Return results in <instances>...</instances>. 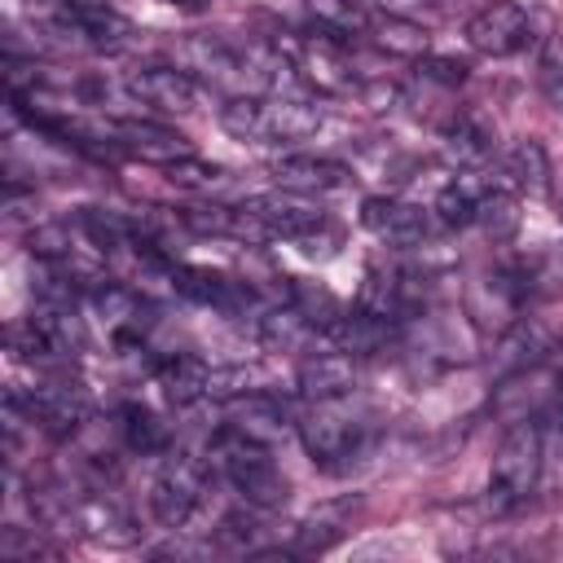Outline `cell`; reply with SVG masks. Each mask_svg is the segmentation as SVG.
Returning <instances> with one entry per match:
<instances>
[{
  "label": "cell",
  "instance_id": "1",
  "mask_svg": "<svg viewBox=\"0 0 563 563\" xmlns=\"http://www.w3.org/2000/svg\"><path fill=\"white\" fill-rule=\"evenodd\" d=\"M207 457H211V466L233 484V493H238L246 506H255V510H277V506H286L290 484H286V475L277 471V462L268 457V444H260V440H251V435H242V431H233V427H220V431L211 435Z\"/></svg>",
  "mask_w": 563,
  "mask_h": 563
},
{
  "label": "cell",
  "instance_id": "2",
  "mask_svg": "<svg viewBox=\"0 0 563 563\" xmlns=\"http://www.w3.org/2000/svg\"><path fill=\"white\" fill-rule=\"evenodd\" d=\"M541 466H545V422L541 418L510 422V431L501 435V444L493 453L488 501L497 510H510V506L528 501L541 484Z\"/></svg>",
  "mask_w": 563,
  "mask_h": 563
},
{
  "label": "cell",
  "instance_id": "3",
  "mask_svg": "<svg viewBox=\"0 0 563 563\" xmlns=\"http://www.w3.org/2000/svg\"><path fill=\"white\" fill-rule=\"evenodd\" d=\"M220 123L242 141H299L321 128V110L303 97H251L238 92L220 106Z\"/></svg>",
  "mask_w": 563,
  "mask_h": 563
},
{
  "label": "cell",
  "instance_id": "4",
  "mask_svg": "<svg viewBox=\"0 0 563 563\" xmlns=\"http://www.w3.org/2000/svg\"><path fill=\"white\" fill-rule=\"evenodd\" d=\"M299 440L317 466H343L365 449L369 427L356 422L352 413L334 409V400H317V409L299 422Z\"/></svg>",
  "mask_w": 563,
  "mask_h": 563
},
{
  "label": "cell",
  "instance_id": "5",
  "mask_svg": "<svg viewBox=\"0 0 563 563\" xmlns=\"http://www.w3.org/2000/svg\"><path fill=\"white\" fill-rule=\"evenodd\" d=\"M528 295H532V290H528L523 264H515V268H493V273H484L479 282H471V290H466V312H471L475 325L501 334V330H510V325L519 321Z\"/></svg>",
  "mask_w": 563,
  "mask_h": 563
},
{
  "label": "cell",
  "instance_id": "6",
  "mask_svg": "<svg viewBox=\"0 0 563 563\" xmlns=\"http://www.w3.org/2000/svg\"><path fill=\"white\" fill-rule=\"evenodd\" d=\"M202 493H207V466L198 457L176 453V457H167V466L158 471V479L150 488V510L163 528H185L189 515L198 510Z\"/></svg>",
  "mask_w": 563,
  "mask_h": 563
},
{
  "label": "cell",
  "instance_id": "7",
  "mask_svg": "<svg viewBox=\"0 0 563 563\" xmlns=\"http://www.w3.org/2000/svg\"><path fill=\"white\" fill-rule=\"evenodd\" d=\"M528 40H532V18L515 0H488L466 22V44L484 57H510L528 48Z\"/></svg>",
  "mask_w": 563,
  "mask_h": 563
},
{
  "label": "cell",
  "instance_id": "8",
  "mask_svg": "<svg viewBox=\"0 0 563 563\" xmlns=\"http://www.w3.org/2000/svg\"><path fill=\"white\" fill-rule=\"evenodd\" d=\"M18 405H22V413L31 418V427H40L44 435H57V440H66V435H75L84 422H88V400H84V391L79 387H70V383H40L35 391H9Z\"/></svg>",
  "mask_w": 563,
  "mask_h": 563
},
{
  "label": "cell",
  "instance_id": "9",
  "mask_svg": "<svg viewBox=\"0 0 563 563\" xmlns=\"http://www.w3.org/2000/svg\"><path fill=\"white\" fill-rule=\"evenodd\" d=\"M290 66H295L299 79L312 84L317 92H352V88H356V75H352V66H347L343 48H339L330 35H321V31H312L308 40H295V44H290Z\"/></svg>",
  "mask_w": 563,
  "mask_h": 563
},
{
  "label": "cell",
  "instance_id": "10",
  "mask_svg": "<svg viewBox=\"0 0 563 563\" xmlns=\"http://www.w3.org/2000/svg\"><path fill=\"white\" fill-rule=\"evenodd\" d=\"M106 132H110V145L123 150V154H136L145 163H176V158H189V141L176 132V128H163V123H150V119H106Z\"/></svg>",
  "mask_w": 563,
  "mask_h": 563
},
{
  "label": "cell",
  "instance_id": "11",
  "mask_svg": "<svg viewBox=\"0 0 563 563\" xmlns=\"http://www.w3.org/2000/svg\"><path fill=\"white\" fill-rule=\"evenodd\" d=\"M66 528L84 532L88 541L97 545H132L141 532L132 523V515L110 497V493H84V497H70V519Z\"/></svg>",
  "mask_w": 563,
  "mask_h": 563
},
{
  "label": "cell",
  "instance_id": "12",
  "mask_svg": "<svg viewBox=\"0 0 563 563\" xmlns=\"http://www.w3.org/2000/svg\"><path fill=\"white\" fill-rule=\"evenodd\" d=\"M128 92L163 114H189L198 106V84L185 66H141L128 79Z\"/></svg>",
  "mask_w": 563,
  "mask_h": 563
},
{
  "label": "cell",
  "instance_id": "13",
  "mask_svg": "<svg viewBox=\"0 0 563 563\" xmlns=\"http://www.w3.org/2000/svg\"><path fill=\"white\" fill-rule=\"evenodd\" d=\"M180 57H185V70H189V75H198V79H207V84H216V88H242V84L255 75L251 57L233 53V48H229L224 40H216V35H194V40H185Z\"/></svg>",
  "mask_w": 563,
  "mask_h": 563
},
{
  "label": "cell",
  "instance_id": "14",
  "mask_svg": "<svg viewBox=\"0 0 563 563\" xmlns=\"http://www.w3.org/2000/svg\"><path fill=\"white\" fill-rule=\"evenodd\" d=\"M361 369H356V356L352 352H312L299 361V374H295V387L303 400H343L352 387H356Z\"/></svg>",
  "mask_w": 563,
  "mask_h": 563
},
{
  "label": "cell",
  "instance_id": "15",
  "mask_svg": "<svg viewBox=\"0 0 563 563\" xmlns=\"http://www.w3.org/2000/svg\"><path fill=\"white\" fill-rule=\"evenodd\" d=\"M361 224L391 242V246H422L427 233H431V220L422 207H409V202H396V198H365L361 202Z\"/></svg>",
  "mask_w": 563,
  "mask_h": 563
},
{
  "label": "cell",
  "instance_id": "16",
  "mask_svg": "<svg viewBox=\"0 0 563 563\" xmlns=\"http://www.w3.org/2000/svg\"><path fill=\"white\" fill-rule=\"evenodd\" d=\"M242 211H251L264 224L268 238H290V242H299L303 233H312V229L325 224V216L317 207H308L299 198H286V194H251L242 202Z\"/></svg>",
  "mask_w": 563,
  "mask_h": 563
},
{
  "label": "cell",
  "instance_id": "17",
  "mask_svg": "<svg viewBox=\"0 0 563 563\" xmlns=\"http://www.w3.org/2000/svg\"><path fill=\"white\" fill-rule=\"evenodd\" d=\"M273 180L286 194H330L343 189L352 180V172L334 158H317V154H282L273 163Z\"/></svg>",
  "mask_w": 563,
  "mask_h": 563
},
{
  "label": "cell",
  "instance_id": "18",
  "mask_svg": "<svg viewBox=\"0 0 563 563\" xmlns=\"http://www.w3.org/2000/svg\"><path fill=\"white\" fill-rule=\"evenodd\" d=\"M57 31L70 40L75 35V44L79 48H92V53H114V48H123L128 44V35H132V26L114 13V9H62V18H57Z\"/></svg>",
  "mask_w": 563,
  "mask_h": 563
},
{
  "label": "cell",
  "instance_id": "19",
  "mask_svg": "<svg viewBox=\"0 0 563 563\" xmlns=\"http://www.w3.org/2000/svg\"><path fill=\"white\" fill-rule=\"evenodd\" d=\"M224 418H229L224 427H233V431H242V435H251L260 444H273V440H282L290 431L282 400H273L268 391H251V387L224 405Z\"/></svg>",
  "mask_w": 563,
  "mask_h": 563
},
{
  "label": "cell",
  "instance_id": "20",
  "mask_svg": "<svg viewBox=\"0 0 563 563\" xmlns=\"http://www.w3.org/2000/svg\"><path fill=\"white\" fill-rule=\"evenodd\" d=\"M154 378H158L163 396H167L176 409H185V405H198L202 396H211L216 369H211L202 356H194V352H172V356L158 361Z\"/></svg>",
  "mask_w": 563,
  "mask_h": 563
},
{
  "label": "cell",
  "instance_id": "21",
  "mask_svg": "<svg viewBox=\"0 0 563 563\" xmlns=\"http://www.w3.org/2000/svg\"><path fill=\"white\" fill-rule=\"evenodd\" d=\"M92 308L101 312V321L110 325V334L119 343H136L141 330H145V299L132 290V286H92Z\"/></svg>",
  "mask_w": 563,
  "mask_h": 563
},
{
  "label": "cell",
  "instance_id": "22",
  "mask_svg": "<svg viewBox=\"0 0 563 563\" xmlns=\"http://www.w3.org/2000/svg\"><path fill=\"white\" fill-rule=\"evenodd\" d=\"M391 330H396V321H383V317H369L365 308H356V312H343L325 334L352 356H374L391 343Z\"/></svg>",
  "mask_w": 563,
  "mask_h": 563
},
{
  "label": "cell",
  "instance_id": "23",
  "mask_svg": "<svg viewBox=\"0 0 563 563\" xmlns=\"http://www.w3.org/2000/svg\"><path fill=\"white\" fill-rule=\"evenodd\" d=\"M493 128L479 119V114H471V110H462L449 128H444V154H449V163H457V167H479L488 154H493Z\"/></svg>",
  "mask_w": 563,
  "mask_h": 563
},
{
  "label": "cell",
  "instance_id": "24",
  "mask_svg": "<svg viewBox=\"0 0 563 563\" xmlns=\"http://www.w3.org/2000/svg\"><path fill=\"white\" fill-rule=\"evenodd\" d=\"M255 330H260V339H264V347H273V352H299L308 339H312V321L286 299V303H273L260 321H255Z\"/></svg>",
  "mask_w": 563,
  "mask_h": 563
},
{
  "label": "cell",
  "instance_id": "25",
  "mask_svg": "<svg viewBox=\"0 0 563 563\" xmlns=\"http://www.w3.org/2000/svg\"><path fill=\"white\" fill-rule=\"evenodd\" d=\"M308 18L330 40H347V35H365L369 31V13L356 0H308Z\"/></svg>",
  "mask_w": 563,
  "mask_h": 563
},
{
  "label": "cell",
  "instance_id": "26",
  "mask_svg": "<svg viewBox=\"0 0 563 563\" xmlns=\"http://www.w3.org/2000/svg\"><path fill=\"white\" fill-rule=\"evenodd\" d=\"M35 325L44 330V339L53 343L57 356L84 352V321L75 317V299H70V303H40Z\"/></svg>",
  "mask_w": 563,
  "mask_h": 563
},
{
  "label": "cell",
  "instance_id": "27",
  "mask_svg": "<svg viewBox=\"0 0 563 563\" xmlns=\"http://www.w3.org/2000/svg\"><path fill=\"white\" fill-rule=\"evenodd\" d=\"M506 167L515 176L519 189L528 194H550V158H545V145L532 141V136H519L506 154Z\"/></svg>",
  "mask_w": 563,
  "mask_h": 563
},
{
  "label": "cell",
  "instance_id": "28",
  "mask_svg": "<svg viewBox=\"0 0 563 563\" xmlns=\"http://www.w3.org/2000/svg\"><path fill=\"white\" fill-rule=\"evenodd\" d=\"M119 435H123V444H128L132 453H141V457L167 449V427H163L158 413L145 409V405H123V409H119Z\"/></svg>",
  "mask_w": 563,
  "mask_h": 563
},
{
  "label": "cell",
  "instance_id": "29",
  "mask_svg": "<svg viewBox=\"0 0 563 563\" xmlns=\"http://www.w3.org/2000/svg\"><path fill=\"white\" fill-rule=\"evenodd\" d=\"M519 198L515 194H506V189H484L479 194V202H475V224L484 229V238H493V242H506V238H515V229H519Z\"/></svg>",
  "mask_w": 563,
  "mask_h": 563
},
{
  "label": "cell",
  "instance_id": "30",
  "mask_svg": "<svg viewBox=\"0 0 563 563\" xmlns=\"http://www.w3.org/2000/svg\"><path fill=\"white\" fill-rule=\"evenodd\" d=\"M343 515H347V501L308 515V519L295 528V545H290V550H295V554H321V550H330V545L343 537Z\"/></svg>",
  "mask_w": 563,
  "mask_h": 563
},
{
  "label": "cell",
  "instance_id": "31",
  "mask_svg": "<svg viewBox=\"0 0 563 563\" xmlns=\"http://www.w3.org/2000/svg\"><path fill=\"white\" fill-rule=\"evenodd\" d=\"M79 229H84V238L97 246V251H119V246H128L132 238H136V229L123 220V216H114V211H101V207H79Z\"/></svg>",
  "mask_w": 563,
  "mask_h": 563
},
{
  "label": "cell",
  "instance_id": "32",
  "mask_svg": "<svg viewBox=\"0 0 563 563\" xmlns=\"http://www.w3.org/2000/svg\"><path fill=\"white\" fill-rule=\"evenodd\" d=\"M369 31L374 40L387 48V53H400V57H427V31L409 18H369Z\"/></svg>",
  "mask_w": 563,
  "mask_h": 563
},
{
  "label": "cell",
  "instance_id": "33",
  "mask_svg": "<svg viewBox=\"0 0 563 563\" xmlns=\"http://www.w3.org/2000/svg\"><path fill=\"white\" fill-rule=\"evenodd\" d=\"M475 202H479V189L471 180H453L435 194V220L444 229H462V224H475Z\"/></svg>",
  "mask_w": 563,
  "mask_h": 563
},
{
  "label": "cell",
  "instance_id": "34",
  "mask_svg": "<svg viewBox=\"0 0 563 563\" xmlns=\"http://www.w3.org/2000/svg\"><path fill=\"white\" fill-rule=\"evenodd\" d=\"M290 303H295V308H299L317 330H330V325L347 312V308H343L325 286H312V282H295V286H290Z\"/></svg>",
  "mask_w": 563,
  "mask_h": 563
},
{
  "label": "cell",
  "instance_id": "35",
  "mask_svg": "<svg viewBox=\"0 0 563 563\" xmlns=\"http://www.w3.org/2000/svg\"><path fill=\"white\" fill-rule=\"evenodd\" d=\"M523 277L532 295H563V242L537 251L532 260H523Z\"/></svg>",
  "mask_w": 563,
  "mask_h": 563
},
{
  "label": "cell",
  "instance_id": "36",
  "mask_svg": "<svg viewBox=\"0 0 563 563\" xmlns=\"http://www.w3.org/2000/svg\"><path fill=\"white\" fill-rule=\"evenodd\" d=\"M167 172V180L172 185H185V189H198V194H211V189H220L229 176H224V167H216V163H202V158H176V163H167L163 167Z\"/></svg>",
  "mask_w": 563,
  "mask_h": 563
},
{
  "label": "cell",
  "instance_id": "37",
  "mask_svg": "<svg viewBox=\"0 0 563 563\" xmlns=\"http://www.w3.org/2000/svg\"><path fill=\"white\" fill-rule=\"evenodd\" d=\"M0 559H9V563H31V559H57V550L35 532H26V528H4L0 532Z\"/></svg>",
  "mask_w": 563,
  "mask_h": 563
},
{
  "label": "cell",
  "instance_id": "38",
  "mask_svg": "<svg viewBox=\"0 0 563 563\" xmlns=\"http://www.w3.org/2000/svg\"><path fill=\"white\" fill-rule=\"evenodd\" d=\"M418 70L427 75V79H435V84H444V88H457L462 79H466V66L462 62H453V57H418Z\"/></svg>",
  "mask_w": 563,
  "mask_h": 563
},
{
  "label": "cell",
  "instance_id": "39",
  "mask_svg": "<svg viewBox=\"0 0 563 563\" xmlns=\"http://www.w3.org/2000/svg\"><path fill=\"white\" fill-rule=\"evenodd\" d=\"M537 84H541L545 101L563 114V66H559V62H545V66H541V75H537Z\"/></svg>",
  "mask_w": 563,
  "mask_h": 563
},
{
  "label": "cell",
  "instance_id": "40",
  "mask_svg": "<svg viewBox=\"0 0 563 563\" xmlns=\"http://www.w3.org/2000/svg\"><path fill=\"white\" fill-rule=\"evenodd\" d=\"M62 4H66V9H101L106 0H62Z\"/></svg>",
  "mask_w": 563,
  "mask_h": 563
},
{
  "label": "cell",
  "instance_id": "41",
  "mask_svg": "<svg viewBox=\"0 0 563 563\" xmlns=\"http://www.w3.org/2000/svg\"><path fill=\"white\" fill-rule=\"evenodd\" d=\"M172 4H176V0H172ZM180 4H202V0H180Z\"/></svg>",
  "mask_w": 563,
  "mask_h": 563
}]
</instances>
